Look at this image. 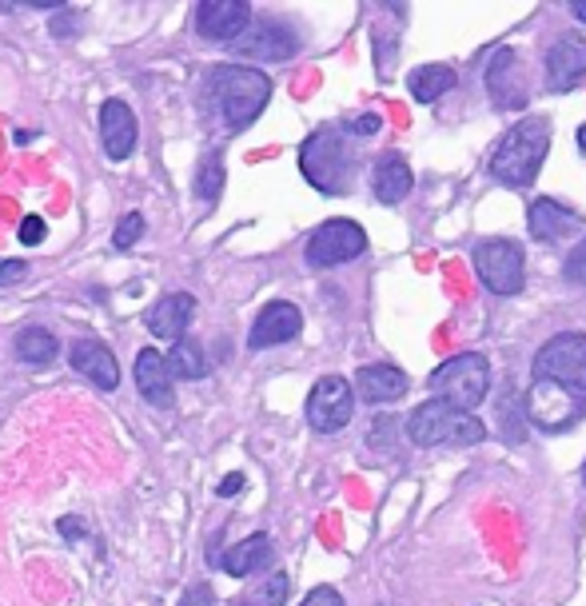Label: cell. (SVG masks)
I'll use <instances>...</instances> for the list:
<instances>
[{"instance_id":"cell-11","label":"cell","mask_w":586,"mask_h":606,"mask_svg":"<svg viewBox=\"0 0 586 606\" xmlns=\"http://www.w3.org/2000/svg\"><path fill=\"white\" fill-rule=\"evenodd\" d=\"M487 96L499 112H523L527 108V88H523V64L515 48H494L487 60Z\"/></svg>"},{"instance_id":"cell-29","label":"cell","mask_w":586,"mask_h":606,"mask_svg":"<svg viewBox=\"0 0 586 606\" xmlns=\"http://www.w3.org/2000/svg\"><path fill=\"white\" fill-rule=\"evenodd\" d=\"M140 235H144V216H140V211H128L124 220L116 223V232H112V244L120 247V252H128V247L136 244Z\"/></svg>"},{"instance_id":"cell-38","label":"cell","mask_w":586,"mask_h":606,"mask_svg":"<svg viewBox=\"0 0 586 606\" xmlns=\"http://www.w3.org/2000/svg\"><path fill=\"white\" fill-rule=\"evenodd\" d=\"M60 535H64V538L81 535V519H60Z\"/></svg>"},{"instance_id":"cell-36","label":"cell","mask_w":586,"mask_h":606,"mask_svg":"<svg viewBox=\"0 0 586 606\" xmlns=\"http://www.w3.org/2000/svg\"><path fill=\"white\" fill-rule=\"evenodd\" d=\"M236 490H243V475H240V471H231V475L216 487V495H219V499H231Z\"/></svg>"},{"instance_id":"cell-15","label":"cell","mask_w":586,"mask_h":606,"mask_svg":"<svg viewBox=\"0 0 586 606\" xmlns=\"http://www.w3.org/2000/svg\"><path fill=\"white\" fill-rule=\"evenodd\" d=\"M586 76V40L575 33H563L547 48V88L566 93Z\"/></svg>"},{"instance_id":"cell-8","label":"cell","mask_w":586,"mask_h":606,"mask_svg":"<svg viewBox=\"0 0 586 606\" xmlns=\"http://www.w3.org/2000/svg\"><path fill=\"white\" fill-rule=\"evenodd\" d=\"M523 408H527V423H535L539 432H566L586 415V396L554 379H535Z\"/></svg>"},{"instance_id":"cell-34","label":"cell","mask_w":586,"mask_h":606,"mask_svg":"<svg viewBox=\"0 0 586 606\" xmlns=\"http://www.w3.org/2000/svg\"><path fill=\"white\" fill-rule=\"evenodd\" d=\"M351 136H375V132L383 129V120L380 117H359V120H351V124H344Z\"/></svg>"},{"instance_id":"cell-18","label":"cell","mask_w":586,"mask_h":606,"mask_svg":"<svg viewBox=\"0 0 586 606\" xmlns=\"http://www.w3.org/2000/svg\"><path fill=\"white\" fill-rule=\"evenodd\" d=\"M172 367H168V355H160L156 348H144L136 355V387L140 396L148 399L152 408H172Z\"/></svg>"},{"instance_id":"cell-35","label":"cell","mask_w":586,"mask_h":606,"mask_svg":"<svg viewBox=\"0 0 586 606\" xmlns=\"http://www.w3.org/2000/svg\"><path fill=\"white\" fill-rule=\"evenodd\" d=\"M180 606H212V591H207L204 583L192 586V591H184V598H180Z\"/></svg>"},{"instance_id":"cell-16","label":"cell","mask_w":586,"mask_h":606,"mask_svg":"<svg viewBox=\"0 0 586 606\" xmlns=\"http://www.w3.org/2000/svg\"><path fill=\"white\" fill-rule=\"evenodd\" d=\"M527 228H530V235H535L539 244H559V240H566V235H575L578 228H583V216H578V211H571L566 204H559V199L542 196V199H535V204H530Z\"/></svg>"},{"instance_id":"cell-23","label":"cell","mask_w":586,"mask_h":606,"mask_svg":"<svg viewBox=\"0 0 586 606\" xmlns=\"http://www.w3.org/2000/svg\"><path fill=\"white\" fill-rule=\"evenodd\" d=\"M267 562H272V538L267 535H248L243 543H236V547L219 559V567L231 574V579H248V574L264 571Z\"/></svg>"},{"instance_id":"cell-40","label":"cell","mask_w":586,"mask_h":606,"mask_svg":"<svg viewBox=\"0 0 586 606\" xmlns=\"http://www.w3.org/2000/svg\"><path fill=\"white\" fill-rule=\"evenodd\" d=\"M575 141H578V152H583V156H586V124L575 132Z\"/></svg>"},{"instance_id":"cell-39","label":"cell","mask_w":586,"mask_h":606,"mask_svg":"<svg viewBox=\"0 0 586 606\" xmlns=\"http://www.w3.org/2000/svg\"><path fill=\"white\" fill-rule=\"evenodd\" d=\"M571 12H575L578 24H586V0H575V4H571Z\"/></svg>"},{"instance_id":"cell-17","label":"cell","mask_w":586,"mask_h":606,"mask_svg":"<svg viewBox=\"0 0 586 606\" xmlns=\"http://www.w3.org/2000/svg\"><path fill=\"white\" fill-rule=\"evenodd\" d=\"M407 387H411V379H407L399 367H391V363H368V367H359V375H356L359 399L371 403V408H387V403L403 399L407 396Z\"/></svg>"},{"instance_id":"cell-13","label":"cell","mask_w":586,"mask_h":606,"mask_svg":"<svg viewBox=\"0 0 586 606\" xmlns=\"http://www.w3.org/2000/svg\"><path fill=\"white\" fill-rule=\"evenodd\" d=\"M236 52H243L248 60L279 64V60H291L299 52V36L284 21H260L236 40Z\"/></svg>"},{"instance_id":"cell-19","label":"cell","mask_w":586,"mask_h":606,"mask_svg":"<svg viewBox=\"0 0 586 606\" xmlns=\"http://www.w3.org/2000/svg\"><path fill=\"white\" fill-rule=\"evenodd\" d=\"M100 141L112 160H128L132 156V148H136V117H132V108L124 100H104Z\"/></svg>"},{"instance_id":"cell-33","label":"cell","mask_w":586,"mask_h":606,"mask_svg":"<svg viewBox=\"0 0 586 606\" xmlns=\"http://www.w3.org/2000/svg\"><path fill=\"white\" fill-rule=\"evenodd\" d=\"M299 606H344V595L332 591V586H315V591H311V595L303 598Z\"/></svg>"},{"instance_id":"cell-27","label":"cell","mask_w":586,"mask_h":606,"mask_svg":"<svg viewBox=\"0 0 586 606\" xmlns=\"http://www.w3.org/2000/svg\"><path fill=\"white\" fill-rule=\"evenodd\" d=\"M284 603H288V574L276 571L272 579H264V583L255 586V591H248V598L240 606H284Z\"/></svg>"},{"instance_id":"cell-3","label":"cell","mask_w":586,"mask_h":606,"mask_svg":"<svg viewBox=\"0 0 586 606\" xmlns=\"http://www.w3.org/2000/svg\"><path fill=\"white\" fill-rule=\"evenodd\" d=\"M212 96H216V108L219 117H224V124L231 132H240L272 100V81L260 69H248V64H219L212 72Z\"/></svg>"},{"instance_id":"cell-20","label":"cell","mask_w":586,"mask_h":606,"mask_svg":"<svg viewBox=\"0 0 586 606\" xmlns=\"http://www.w3.org/2000/svg\"><path fill=\"white\" fill-rule=\"evenodd\" d=\"M72 367L81 375H88L96 387H104V391H112V387H120V363H116V355L108 348H104L100 339H81L76 348H72Z\"/></svg>"},{"instance_id":"cell-4","label":"cell","mask_w":586,"mask_h":606,"mask_svg":"<svg viewBox=\"0 0 586 606\" xmlns=\"http://www.w3.org/2000/svg\"><path fill=\"white\" fill-rule=\"evenodd\" d=\"M403 432H407V444L415 447H443V444H455V447H471L479 439H487V427L475 420L471 411H459L451 408L447 399H427L423 408H415L403 423Z\"/></svg>"},{"instance_id":"cell-30","label":"cell","mask_w":586,"mask_h":606,"mask_svg":"<svg viewBox=\"0 0 586 606\" xmlns=\"http://www.w3.org/2000/svg\"><path fill=\"white\" fill-rule=\"evenodd\" d=\"M563 276L571 283H578V288H586V240H578L571 252H566L563 259Z\"/></svg>"},{"instance_id":"cell-37","label":"cell","mask_w":586,"mask_h":606,"mask_svg":"<svg viewBox=\"0 0 586 606\" xmlns=\"http://www.w3.org/2000/svg\"><path fill=\"white\" fill-rule=\"evenodd\" d=\"M76 33V12H60V21H52V36Z\"/></svg>"},{"instance_id":"cell-10","label":"cell","mask_w":586,"mask_h":606,"mask_svg":"<svg viewBox=\"0 0 586 606\" xmlns=\"http://www.w3.org/2000/svg\"><path fill=\"white\" fill-rule=\"evenodd\" d=\"M351 415H356V387L344 375H323L308 396V423L320 435H335L351 423Z\"/></svg>"},{"instance_id":"cell-14","label":"cell","mask_w":586,"mask_h":606,"mask_svg":"<svg viewBox=\"0 0 586 606\" xmlns=\"http://www.w3.org/2000/svg\"><path fill=\"white\" fill-rule=\"evenodd\" d=\"M299 331H303V315H299V307H296V303H288V300H276V303H267L264 312L255 315L248 343H252L255 351L279 348V343H291Z\"/></svg>"},{"instance_id":"cell-25","label":"cell","mask_w":586,"mask_h":606,"mask_svg":"<svg viewBox=\"0 0 586 606\" xmlns=\"http://www.w3.org/2000/svg\"><path fill=\"white\" fill-rule=\"evenodd\" d=\"M16 355L33 367H45V363L57 360V336H48L45 327H24L16 336Z\"/></svg>"},{"instance_id":"cell-32","label":"cell","mask_w":586,"mask_h":606,"mask_svg":"<svg viewBox=\"0 0 586 606\" xmlns=\"http://www.w3.org/2000/svg\"><path fill=\"white\" fill-rule=\"evenodd\" d=\"M24 276H28V264H24V259H4V264H0V288L21 283Z\"/></svg>"},{"instance_id":"cell-7","label":"cell","mask_w":586,"mask_h":606,"mask_svg":"<svg viewBox=\"0 0 586 606\" xmlns=\"http://www.w3.org/2000/svg\"><path fill=\"white\" fill-rule=\"evenodd\" d=\"M535 379H554L586 396V331H559L535 355Z\"/></svg>"},{"instance_id":"cell-31","label":"cell","mask_w":586,"mask_h":606,"mask_svg":"<svg viewBox=\"0 0 586 606\" xmlns=\"http://www.w3.org/2000/svg\"><path fill=\"white\" fill-rule=\"evenodd\" d=\"M21 244H45V220L40 216H24V223H21Z\"/></svg>"},{"instance_id":"cell-9","label":"cell","mask_w":586,"mask_h":606,"mask_svg":"<svg viewBox=\"0 0 586 606\" xmlns=\"http://www.w3.org/2000/svg\"><path fill=\"white\" fill-rule=\"evenodd\" d=\"M363 252H368V232H363L356 220H344V216H339V220H327L311 232L303 256H308L311 268H335V264L359 259Z\"/></svg>"},{"instance_id":"cell-22","label":"cell","mask_w":586,"mask_h":606,"mask_svg":"<svg viewBox=\"0 0 586 606\" xmlns=\"http://www.w3.org/2000/svg\"><path fill=\"white\" fill-rule=\"evenodd\" d=\"M411 187H415V175L403 156H391L387 152V156L375 160V168H371V192H375L380 204H399V199L411 196Z\"/></svg>"},{"instance_id":"cell-2","label":"cell","mask_w":586,"mask_h":606,"mask_svg":"<svg viewBox=\"0 0 586 606\" xmlns=\"http://www.w3.org/2000/svg\"><path fill=\"white\" fill-rule=\"evenodd\" d=\"M347 129H320L311 132L299 148V172L308 175L311 187H320L327 196H344L351 187L356 172V144L347 141Z\"/></svg>"},{"instance_id":"cell-28","label":"cell","mask_w":586,"mask_h":606,"mask_svg":"<svg viewBox=\"0 0 586 606\" xmlns=\"http://www.w3.org/2000/svg\"><path fill=\"white\" fill-rule=\"evenodd\" d=\"M219 192H224V163H219V156H207V160L200 163V172H195V196L207 199V204H216Z\"/></svg>"},{"instance_id":"cell-41","label":"cell","mask_w":586,"mask_h":606,"mask_svg":"<svg viewBox=\"0 0 586 606\" xmlns=\"http://www.w3.org/2000/svg\"><path fill=\"white\" fill-rule=\"evenodd\" d=\"M583 483H586V463H583Z\"/></svg>"},{"instance_id":"cell-1","label":"cell","mask_w":586,"mask_h":606,"mask_svg":"<svg viewBox=\"0 0 586 606\" xmlns=\"http://www.w3.org/2000/svg\"><path fill=\"white\" fill-rule=\"evenodd\" d=\"M551 136L554 129L547 117H523L494 148L491 175L506 187H530L551 152Z\"/></svg>"},{"instance_id":"cell-5","label":"cell","mask_w":586,"mask_h":606,"mask_svg":"<svg viewBox=\"0 0 586 606\" xmlns=\"http://www.w3.org/2000/svg\"><path fill=\"white\" fill-rule=\"evenodd\" d=\"M427 387L435 391V399H447L451 408L475 415V408H483L487 396H491V363L479 351L451 355L427 375Z\"/></svg>"},{"instance_id":"cell-24","label":"cell","mask_w":586,"mask_h":606,"mask_svg":"<svg viewBox=\"0 0 586 606\" xmlns=\"http://www.w3.org/2000/svg\"><path fill=\"white\" fill-rule=\"evenodd\" d=\"M455 69L451 64H423V69H415L411 76H407V93H411V100H419V105H435L439 96H447L451 88H455Z\"/></svg>"},{"instance_id":"cell-26","label":"cell","mask_w":586,"mask_h":606,"mask_svg":"<svg viewBox=\"0 0 586 606\" xmlns=\"http://www.w3.org/2000/svg\"><path fill=\"white\" fill-rule=\"evenodd\" d=\"M168 367H172V375H180V379H204L207 375L204 351H200V343H195L192 336L176 339L172 351H168Z\"/></svg>"},{"instance_id":"cell-6","label":"cell","mask_w":586,"mask_h":606,"mask_svg":"<svg viewBox=\"0 0 586 606\" xmlns=\"http://www.w3.org/2000/svg\"><path fill=\"white\" fill-rule=\"evenodd\" d=\"M475 276L491 295H518L527 283V252L515 240H483L475 247Z\"/></svg>"},{"instance_id":"cell-21","label":"cell","mask_w":586,"mask_h":606,"mask_svg":"<svg viewBox=\"0 0 586 606\" xmlns=\"http://www.w3.org/2000/svg\"><path fill=\"white\" fill-rule=\"evenodd\" d=\"M195 312V300L188 292H172V295H164L160 303H152V312L144 315V324H148V331L156 339H184V327L188 319H192Z\"/></svg>"},{"instance_id":"cell-12","label":"cell","mask_w":586,"mask_h":606,"mask_svg":"<svg viewBox=\"0 0 586 606\" xmlns=\"http://www.w3.org/2000/svg\"><path fill=\"white\" fill-rule=\"evenodd\" d=\"M252 28V9L243 0H204L195 4V33L204 40H240Z\"/></svg>"}]
</instances>
